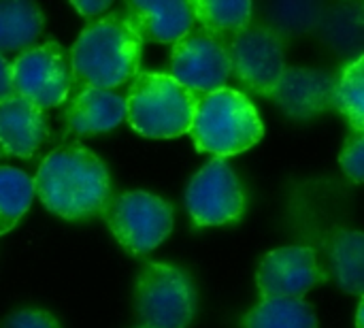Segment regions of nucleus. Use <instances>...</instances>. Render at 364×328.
I'll use <instances>...</instances> for the list:
<instances>
[{
	"mask_svg": "<svg viewBox=\"0 0 364 328\" xmlns=\"http://www.w3.org/2000/svg\"><path fill=\"white\" fill-rule=\"evenodd\" d=\"M32 184L38 201L64 220L102 216L113 196L105 162L81 145H66L51 152Z\"/></svg>",
	"mask_w": 364,
	"mask_h": 328,
	"instance_id": "nucleus-1",
	"label": "nucleus"
},
{
	"mask_svg": "<svg viewBox=\"0 0 364 328\" xmlns=\"http://www.w3.org/2000/svg\"><path fill=\"white\" fill-rule=\"evenodd\" d=\"M143 43L119 11L87 23L68 51L73 88L113 90L141 70Z\"/></svg>",
	"mask_w": 364,
	"mask_h": 328,
	"instance_id": "nucleus-2",
	"label": "nucleus"
},
{
	"mask_svg": "<svg viewBox=\"0 0 364 328\" xmlns=\"http://www.w3.org/2000/svg\"><path fill=\"white\" fill-rule=\"evenodd\" d=\"M190 134L198 152L226 158L256 145L264 126L254 102L243 92L226 85L198 96Z\"/></svg>",
	"mask_w": 364,
	"mask_h": 328,
	"instance_id": "nucleus-3",
	"label": "nucleus"
},
{
	"mask_svg": "<svg viewBox=\"0 0 364 328\" xmlns=\"http://www.w3.org/2000/svg\"><path fill=\"white\" fill-rule=\"evenodd\" d=\"M198 94L168 73L139 70L126 96L130 126L147 139H175L190 132Z\"/></svg>",
	"mask_w": 364,
	"mask_h": 328,
	"instance_id": "nucleus-4",
	"label": "nucleus"
},
{
	"mask_svg": "<svg viewBox=\"0 0 364 328\" xmlns=\"http://www.w3.org/2000/svg\"><path fill=\"white\" fill-rule=\"evenodd\" d=\"M198 295L192 280L164 263L145 265L134 284V310L141 327L188 328L196 316Z\"/></svg>",
	"mask_w": 364,
	"mask_h": 328,
	"instance_id": "nucleus-5",
	"label": "nucleus"
},
{
	"mask_svg": "<svg viewBox=\"0 0 364 328\" xmlns=\"http://www.w3.org/2000/svg\"><path fill=\"white\" fill-rule=\"evenodd\" d=\"M113 237L132 254H149L173 231V209L149 192H124L111 196L102 211Z\"/></svg>",
	"mask_w": 364,
	"mask_h": 328,
	"instance_id": "nucleus-6",
	"label": "nucleus"
},
{
	"mask_svg": "<svg viewBox=\"0 0 364 328\" xmlns=\"http://www.w3.org/2000/svg\"><path fill=\"white\" fill-rule=\"evenodd\" d=\"M230 77L247 92L271 96L286 70L282 36L260 23H250L226 38Z\"/></svg>",
	"mask_w": 364,
	"mask_h": 328,
	"instance_id": "nucleus-7",
	"label": "nucleus"
},
{
	"mask_svg": "<svg viewBox=\"0 0 364 328\" xmlns=\"http://www.w3.org/2000/svg\"><path fill=\"white\" fill-rule=\"evenodd\" d=\"M13 88L15 94L30 100L38 109H51L66 102L73 90V73L68 51L47 41L19 53L13 62Z\"/></svg>",
	"mask_w": 364,
	"mask_h": 328,
	"instance_id": "nucleus-8",
	"label": "nucleus"
},
{
	"mask_svg": "<svg viewBox=\"0 0 364 328\" xmlns=\"http://www.w3.org/2000/svg\"><path fill=\"white\" fill-rule=\"evenodd\" d=\"M186 207L198 226H222L243 216L245 194L224 158H213L192 177L186 190Z\"/></svg>",
	"mask_w": 364,
	"mask_h": 328,
	"instance_id": "nucleus-9",
	"label": "nucleus"
},
{
	"mask_svg": "<svg viewBox=\"0 0 364 328\" xmlns=\"http://www.w3.org/2000/svg\"><path fill=\"white\" fill-rule=\"evenodd\" d=\"M168 75L198 96L226 88L230 77L226 41L192 30L173 45Z\"/></svg>",
	"mask_w": 364,
	"mask_h": 328,
	"instance_id": "nucleus-10",
	"label": "nucleus"
},
{
	"mask_svg": "<svg viewBox=\"0 0 364 328\" xmlns=\"http://www.w3.org/2000/svg\"><path fill=\"white\" fill-rule=\"evenodd\" d=\"M328 275L318 265V256L309 248L288 245L269 252L256 275L262 299H303L309 290L324 284Z\"/></svg>",
	"mask_w": 364,
	"mask_h": 328,
	"instance_id": "nucleus-11",
	"label": "nucleus"
},
{
	"mask_svg": "<svg viewBox=\"0 0 364 328\" xmlns=\"http://www.w3.org/2000/svg\"><path fill=\"white\" fill-rule=\"evenodd\" d=\"M141 43H177L194 30V9L188 0H134L122 6Z\"/></svg>",
	"mask_w": 364,
	"mask_h": 328,
	"instance_id": "nucleus-12",
	"label": "nucleus"
},
{
	"mask_svg": "<svg viewBox=\"0 0 364 328\" xmlns=\"http://www.w3.org/2000/svg\"><path fill=\"white\" fill-rule=\"evenodd\" d=\"M47 134L49 122L43 109L17 94L0 102V149L4 154L32 158Z\"/></svg>",
	"mask_w": 364,
	"mask_h": 328,
	"instance_id": "nucleus-13",
	"label": "nucleus"
},
{
	"mask_svg": "<svg viewBox=\"0 0 364 328\" xmlns=\"http://www.w3.org/2000/svg\"><path fill=\"white\" fill-rule=\"evenodd\" d=\"M335 79L322 70L286 68L273 90L275 102L292 117H311L333 105Z\"/></svg>",
	"mask_w": 364,
	"mask_h": 328,
	"instance_id": "nucleus-14",
	"label": "nucleus"
},
{
	"mask_svg": "<svg viewBox=\"0 0 364 328\" xmlns=\"http://www.w3.org/2000/svg\"><path fill=\"white\" fill-rule=\"evenodd\" d=\"M126 120V96L113 90L83 88L70 98L64 122L66 130L75 134L109 132Z\"/></svg>",
	"mask_w": 364,
	"mask_h": 328,
	"instance_id": "nucleus-15",
	"label": "nucleus"
},
{
	"mask_svg": "<svg viewBox=\"0 0 364 328\" xmlns=\"http://www.w3.org/2000/svg\"><path fill=\"white\" fill-rule=\"evenodd\" d=\"M45 23L38 4L30 0H0V55L34 47Z\"/></svg>",
	"mask_w": 364,
	"mask_h": 328,
	"instance_id": "nucleus-16",
	"label": "nucleus"
},
{
	"mask_svg": "<svg viewBox=\"0 0 364 328\" xmlns=\"http://www.w3.org/2000/svg\"><path fill=\"white\" fill-rule=\"evenodd\" d=\"M243 328H318V318L303 299H262L245 316Z\"/></svg>",
	"mask_w": 364,
	"mask_h": 328,
	"instance_id": "nucleus-17",
	"label": "nucleus"
},
{
	"mask_svg": "<svg viewBox=\"0 0 364 328\" xmlns=\"http://www.w3.org/2000/svg\"><path fill=\"white\" fill-rule=\"evenodd\" d=\"M192 9H194V21L200 23L198 30L226 41L252 23L254 4L250 0H243V2L194 0Z\"/></svg>",
	"mask_w": 364,
	"mask_h": 328,
	"instance_id": "nucleus-18",
	"label": "nucleus"
},
{
	"mask_svg": "<svg viewBox=\"0 0 364 328\" xmlns=\"http://www.w3.org/2000/svg\"><path fill=\"white\" fill-rule=\"evenodd\" d=\"M331 263L333 273L339 286L346 292L363 295V233L358 231H339L331 243Z\"/></svg>",
	"mask_w": 364,
	"mask_h": 328,
	"instance_id": "nucleus-19",
	"label": "nucleus"
},
{
	"mask_svg": "<svg viewBox=\"0 0 364 328\" xmlns=\"http://www.w3.org/2000/svg\"><path fill=\"white\" fill-rule=\"evenodd\" d=\"M32 199V177L19 169L0 166V237L15 228V224L30 209Z\"/></svg>",
	"mask_w": 364,
	"mask_h": 328,
	"instance_id": "nucleus-20",
	"label": "nucleus"
},
{
	"mask_svg": "<svg viewBox=\"0 0 364 328\" xmlns=\"http://www.w3.org/2000/svg\"><path fill=\"white\" fill-rule=\"evenodd\" d=\"M333 105L348 117L356 132H364V58L348 64L335 83Z\"/></svg>",
	"mask_w": 364,
	"mask_h": 328,
	"instance_id": "nucleus-21",
	"label": "nucleus"
},
{
	"mask_svg": "<svg viewBox=\"0 0 364 328\" xmlns=\"http://www.w3.org/2000/svg\"><path fill=\"white\" fill-rule=\"evenodd\" d=\"M341 166L346 171V175L356 181V184H363L364 179V137L363 132H352L343 145V152H341Z\"/></svg>",
	"mask_w": 364,
	"mask_h": 328,
	"instance_id": "nucleus-22",
	"label": "nucleus"
},
{
	"mask_svg": "<svg viewBox=\"0 0 364 328\" xmlns=\"http://www.w3.org/2000/svg\"><path fill=\"white\" fill-rule=\"evenodd\" d=\"M0 328H62V324L45 310H17L4 318Z\"/></svg>",
	"mask_w": 364,
	"mask_h": 328,
	"instance_id": "nucleus-23",
	"label": "nucleus"
},
{
	"mask_svg": "<svg viewBox=\"0 0 364 328\" xmlns=\"http://www.w3.org/2000/svg\"><path fill=\"white\" fill-rule=\"evenodd\" d=\"M11 96H15V88H13V66H11V62L4 55H0V102H4Z\"/></svg>",
	"mask_w": 364,
	"mask_h": 328,
	"instance_id": "nucleus-24",
	"label": "nucleus"
},
{
	"mask_svg": "<svg viewBox=\"0 0 364 328\" xmlns=\"http://www.w3.org/2000/svg\"><path fill=\"white\" fill-rule=\"evenodd\" d=\"M70 6L81 13L83 17H96L105 11L111 9V0H102V2H94V0H73Z\"/></svg>",
	"mask_w": 364,
	"mask_h": 328,
	"instance_id": "nucleus-25",
	"label": "nucleus"
},
{
	"mask_svg": "<svg viewBox=\"0 0 364 328\" xmlns=\"http://www.w3.org/2000/svg\"><path fill=\"white\" fill-rule=\"evenodd\" d=\"M358 328H363V310L358 312V324H356Z\"/></svg>",
	"mask_w": 364,
	"mask_h": 328,
	"instance_id": "nucleus-26",
	"label": "nucleus"
},
{
	"mask_svg": "<svg viewBox=\"0 0 364 328\" xmlns=\"http://www.w3.org/2000/svg\"><path fill=\"white\" fill-rule=\"evenodd\" d=\"M136 328H145V327H136Z\"/></svg>",
	"mask_w": 364,
	"mask_h": 328,
	"instance_id": "nucleus-27",
	"label": "nucleus"
}]
</instances>
